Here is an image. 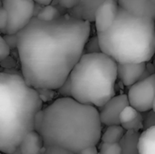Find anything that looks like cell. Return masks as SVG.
<instances>
[{
  "label": "cell",
  "mask_w": 155,
  "mask_h": 154,
  "mask_svg": "<svg viewBox=\"0 0 155 154\" xmlns=\"http://www.w3.org/2000/svg\"><path fill=\"white\" fill-rule=\"evenodd\" d=\"M88 20L60 15L45 22L34 16L16 35L21 74L32 87L57 91L84 54Z\"/></svg>",
  "instance_id": "obj_1"
},
{
  "label": "cell",
  "mask_w": 155,
  "mask_h": 154,
  "mask_svg": "<svg viewBox=\"0 0 155 154\" xmlns=\"http://www.w3.org/2000/svg\"><path fill=\"white\" fill-rule=\"evenodd\" d=\"M103 124L96 107L61 96L36 114L35 130L41 135L44 147L57 145L74 154L101 142Z\"/></svg>",
  "instance_id": "obj_2"
},
{
  "label": "cell",
  "mask_w": 155,
  "mask_h": 154,
  "mask_svg": "<svg viewBox=\"0 0 155 154\" xmlns=\"http://www.w3.org/2000/svg\"><path fill=\"white\" fill-rule=\"evenodd\" d=\"M43 104L38 90L21 74L0 72V152L14 153L19 148L24 137L35 130Z\"/></svg>",
  "instance_id": "obj_3"
},
{
  "label": "cell",
  "mask_w": 155,
  "mask_h": 154,
  "mask_svg": "<svg viewBox=\"0 0 155 154\" xmlns=\"http://www.w3.org/2000/svg\"><path fill=\"white\" fill-rule=\"evenodd\" d=\"M155 19L132 15L119 6L112 26L97 33L101 52L117 64L147 63L155 54Z\"/></svg>",
  "instance_id": "obj_4"
},
{
  "label": "cell",
  "mask_w": 155,
  "mask_h": 154,
  "mask_svg": "<svg viewBox=\"0 0 155 154\" xmlns=\"http://www.w3.org/2000/svg\"><path fill=\"white\" fill-rule=\"evenodd\" d=\"M117 62L103 52L84 53L67 81L70 97L99 109L116 94Z\"/></svg>",
  "instance_id": "obj_5"
},
{
  "label": "cell",
  "mask_w": 155,
  "mask_h": 154,
  "mask_svg": "<svg viewBox=\"0 0 155 154\" xmlns=\"http://www.w3.org/2000/svg\"><path fill=\"white\" fill-rule=\"evenodd\" d=\"M8 16L5 34H16L34 17L35 3L27 0H2Z\"/></svg>",
  "instance_id": "obj_6"
},
{
  "label": "cell",
  "mask_w": 155,
  "mask_h": 154,
  "mask_svg": "<svg viewBox=\"0 0 155 154\" xmlns=\"http://www.w3.org/2000/svg\"><path fill=\"white\" fill-rule=\"evenodd\" d=\"M127 97L129 104L140 113L153 110L155 101V73L131 85Z\"/></svg>",
  "instance_id": "obj_7"
},
{
  "label": "cell",
  "mask_w": 155,
  "mask_h": 154,
  "mask_svg": "<svg viewBox=\"0 0 155 154\" xmlns=\"http://www.w3.org/2000/svg\"><path fill=\"white\" fill-rule=\"evenodd\" d=\"M127 105H129L127 94H115L98 109L102 124L104 126L120 124V113Z\"/></svg>",
  "instance_id": "obj_8"
},
{
  "label": "cell",
  "mask_w": 155,
  "mask_h": 154,
  "mask_svg": "<svg viewBox=\"0 0 155 154\" xmlns=\"http://www.w3.org/2000/svg\"><path fill=\"white\" fill-rule=\"evenodd\" d=\"M119 10L118 2L104 0L96 9L94 14V25L96 33H103L114 24Z\"/></svg>",
  "instance_id": "obj_9"
},
{
  "label": "cell",
  "mask_w": 155,
  "mask_h": 154,
  "mask_svg": "<svg viewBox=\"0 0 155 154\" xmlns=\"http://www.w3.org/2000/svg\"><path fill=\"white\" fill-rule=\"evenodd\" d=\"M147 63H124L117 64L118 79L124 85L130 87L142 79L146 72Z\"/></svg>",
  "instance_id": "obj_10"
},
{
  "label": "cell",
  "mask_w": 155,
  "mask_h": 154,
  "mask_svg": "<svg viewBox=\"0 0 155 154\" xmlns=\"http://www.w3.org/2000/svg\"><path fill=\"white\" fill-rule=\"evenodd\" d=\"M118 5L126 12L155 19V5L152 0H118Z\"/></svg>",
  "instance_id": "obj_11"
},
{
  "label": "cell",
  "mask_w": 155,
  "mask_h": 154,
  "mask_svg": "<svg viewBox=\"0 0 155 154\" xmlns=\"http://www.w3.org/2000/svg\"><path fill=\"white\" fill-rule=\"evenodd\" d=\"M18 149L21 154H43L45 150L43 139L41 135L34 130L24 137Z\"/></svg>",
  "instance_id": "obj_12"
},
{
  "label": "cell",
  "mask_w": 155,
  "mask_h": 154,
  "mask_svg": "<svg viewBox=\"0 0 155 154\" xmlns=\"http://www.w3.org/2000/svg\"><path fill=\"white\" fill-rule=\"evenodd\" d=\"M142 132L126 131L119 144L122 154H139V139Z\"/></svg>",
  "instance_id": "obj_13"
},
{
  "label": "cell",
  "mask_w": 155,
  "mask_h": 154,
  "mask_svg": "<svg viewBox=\"0 0 155 154\" xmlns=\"http://www.w3.org/2000/svg\"><path fill=\"white\" fill-rule=\"evenodd\" d=\"M139 154H155V126L143 130L141 133Z\"/></svg>",
  "instance_id": "obj_14"
},
{
  "label": "cell",
  "mask_w": 155,
  "mask_h": 154,
  "mask_svg": "<svg viewBox=\"0 0 155 154\" xmlns=\"http://www.w3.org/2000/svg\"><path fill=\"white\" fill-rule=\"evenodd\" d=\"M125 132L126 131L121 124L106 126L104 132L102 133L101 142L109 143H119V142L124 135Z\"/></svg>",
  "instance_id": "obj_15"
},
{
  "label": "cell",
  "mask_w": 155,
  "mask_h": 154,
  "mask_svg": "<svg viewBox=\"0 0 155 154\" xmlns=\"http://www.w3.org/2000/svg\"><path fill=\"white\" fill-rule=\"evenodd\" d=\"M58 16H60L58 9L51 4L46 5H43V7L40 9L39 13L36 15V17L39 20L45 21V22L52 21V20L57 18Z\"/></svg>",
  "instance_id": "obj_16"
},
{
  "label": "cell",
  "mask_w": 155,
  "mask_h": 154,
  "mask_svg": "<svg viewBox=\"0 0 155 154\" xmlns=\"http://www.w3.org/2000/svg\"><path fill=\"white\" fill-rule=\"evenodd\" d=\"M142 113L137 111L135 108L131 106L130 104L124 108V110L120 113V124L124 125L131 123L134 119H136Z\"/></svg>",
  "instance_id": "obj_17"
},
{
  "label": "cell",
  "mask_w": 155,
  "mask_h": 154,
  "mask_svg": "<svg viewBox=\"0 0 155 154\" xmlns=\"http://www.w3.org/2000/svg\"><path fill=\"white\" fill-rule=\"evenodd\" d=\"M99 154H122V149L119 143H99Z\"/></svg>",
  "instance_id": "obj_18"
},
{
  "label": "cell",
  "mask_w": 155,
  "mask_h": 154,
  "mask_svg": "<svg viewBox=\"0 0 155 154\" xmlns=\"http://www.w3.org/2000/svg\"><path fill=\"white\" fill-rule=\"evenodd\" d=\"M143 119V130L155 126V112L153 110L142 113Z\"/></svg>",
  "instance_id": "obj_19"
},
{
  "label": "cell",
  "mask_w": 155,
  "mask_h": 154,
  "mask_svg": "<svg viewBox=\"0 0 155 154\" xmlns=\"http://www.w3.org/2000/svg\"><path fill=\"white\" fill-rule=\"evenodd\" d=\"M43 154H74L73 152L57 145H51L45 147Z\"/></svg>",
  "instance_id": "obj_20"
},
{
  "label": "cell",
  "mask_w": 155,
  "mask_h": 154,
  "mask_svg": "<svg viewBox=\"0 0 155 154\" xmlns=\"http://www.w3.org/2000/svg\"><path fill=\"white\" fill-rule=\"evenodd\" d=\"M89 48L87 53H94V52H100V46H99V43H98V38L97 35L89 38L86 44H85V49ZM84 49V50H85Z\"/></svg>",
  "instance_id": "obj_21"
},
{
  "label": "cell",
  "mask_w": 155,
  "mask_h": 154,
  "mask_svg": "<svg viewBox=\"0 0 155 154\" xmlns=\"http://www.w3.org/2000/svg\"><path fill=\"white\" fill-rule=\"evenodd\" d=\"M7 22H8V16L5 9L1 6L0 7V32L1 33H5V29L7 26Z\"/></svg>",
  "instance_id": "obj_22"
},
{
  "label": "cell",
  "mask_w": 155,
  "mask_h": 154,
  "mask_svg": "<svg viewBox=\"0 0 155 154\" xmlns=\"http://www.w3.org/2000/svg\"><path fill=\"white\" fill-rule=\"evenodd\" d=\"M10 52H11V48L5 40L0 44V62L6 59L9 56Z\"/></svg>",
  "instance_id": "obj_23"
},
{
  "label": "cell",
  "mask_w": 155,
  "mask_h": 154,
  "mask_svg": "<svg viewBox=\"0 0 155 154\" xmlns=\"http://www.w3.org/2000/svg\"><path fill=\"white\" fill-rule=\"evenodd\" d=\"M80 0H57V3L60 6L64 8H73L79 4Z\"/></svg>",
  "instance_id": "obj_24"
},
{
  "label": "cell",
  "mask_w": 155,
  "mask_h": 154,
  "mask_svg": "<svg viewBox=\"0 0 155 154\" xmlns=\"http://www.w3.org/2000/svg\"><path fill=\"white\" fill-rule=\"evenodd\" d=\"M77 154H99L97 146H89L79 152Z\"/></svg>",
  "instance_id": "obj_25"
},
{
  "label": "cell",
  "mask_w": 155,
  "mask_h": 154,
  "mask_svg": "<svg viewBox=\"0 0 155 154\" xmlns=\"http://www.w3.org/2000/svg\"><path fill=\"white\" fill-rule=\"evenodd\" d=\"M53 0H34L35 3L38 4V5H49L52 3Z\"/></svg>",
  "instance_id": "obj_26"
},
{
  "label": "cell",
  "mask_w": 155,
  "mask_h": 154,
  "mask_svg": "<svg viewBox=\"0 0 155 154\" xmlns=\"http://www.w3.org/2000/svg\"><path fill=\"white\" fill-rule=\"evenodd\" d=\"M2 6V0H0V7Z\"/></svg>",
  "instance_id": "obj_27"
},
{
  "label": "cell",
  "mask_w": 155,
  "mask_h": 154,
  "mask_svg": "<svg viewBox=\"0 0 155 154\" xmlns=\"http://www.w3.org/2000/svg\"><path fill=\"white\" fill-rule=\"evenodd\" d=\"M153 110L155 112V101H154V105H153Z\"/></svg>",
  "instance_id": "obj_28"
},
{
  "label": "cell",
  "mask_w": 155,
  "mask_h": 154,
  "mask_svg": "<svg viewBox=\"0 0 155 154\" xmlns=\"http://www.w3.org/2000/svg\"><path fill=\"white\" fill-rule=\"evenodd\" d=\"M152 2H153V3L155 5V0H152Z\"/></svg>",
  "instance_id": "obj_29"
},
{
  "label": "cell",
  "mask_w": 155,
  "mask_h": 154,
  "mask_svg": "<svg viewBox=\"0 0 155 154\" xmlns=\"http://www.w3.org/2000/svg\"><path fill=\"white\" fill-rule=\"evenodd\" d=\"M154 45H155V34H154Z\"/></svg>",
  "instance_id": "obj_30"
},
{
  "label": "cell",
  "mask_w": 155,
  "mask_h": 154,
  "mask_svg": "<svg viewBox=\"0 0 155 154\" xmlns=\"http://www.w3.org/2000/svg\"><path fill=\"white\" fill-rule=\"evenodd\" d=\"M27 1H34V0H27Z\"/></svg>",
  "instance_id": "obj_31"
}]
</instances>
